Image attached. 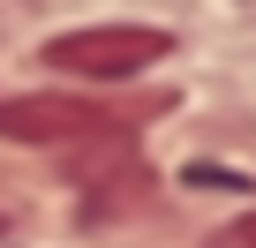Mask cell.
<instances>
[{"mask_svg":"<svg viewBox=\"0 0 256 248\" xmlns=\"http://www.w3.org/2000/svg\"><path fill=\"white\" fill-rule=\"evenodd\" d=\"M174 53V38L158 23H90V30H68L46 45V68L60 75H83V83H128Z\"/></svg>","mask_w":256,"mask_h":248,"instance_id":"obj_1","label":"cell"},{"mask_svg":"<svg viewBox=\"0 0 256 248\" xmlns=\"http://www.w3.org/2000/svg\"><path fill=\"white\" fill-rule=\"evenodd\" d=\"M120 128L113 113L68 98V90H46V98H8L0 105V136L8 143H83V136H106Z\"/></svg>","mask_w":256,"mask_h":248,"instance_id":"obj_2","label":"cell"},{"mask_svg":"<svg viewBox=\"0 0 256 248\" xmlns=\"http://www.w3.org/2000/svg\"><path fill=\"white\" fill-rule=\"evenodd\" d=\"M211 248H256V218H241V226H226Z\"/></svg>","mask_w":256,"mask_h":248,"instance_id":"obj_3","label":"cell"}]
</instances>
